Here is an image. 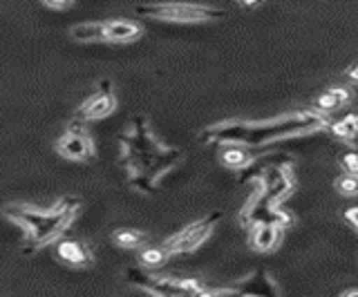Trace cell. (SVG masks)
Wrapping results in <instances>:
<instances>
[{
  "instance_id": "1",
  "label": "cell",
  "mask_w": 358,
  "mask_h": 297,
  "mask_svg": "<svg viewBox=\"0 0 358 297\" xmlns=\"http://www.w3.org/2000/svg\"><path fill=\"white\" fill-rule=\"evenodd\" d=\"M182 157V150L166 148L155 141L143 116L134 119L130 130L121 135V163L128 170L130 183L139 192H155L157 181L173 170Z\"/></svg>"
},
{
  "instance_id": "2",
  "label": "cell",
  "mask_w": 358,
  "mask_h": 297,
  "mask_svg": "<svg viewBox=\"0 0 358 297\" xmlns=\"http://www.w3.org/2000/svg\"><path fill=\"white\" fill-rule=\"evenodd\" d=\"M324 125L320 114H289L264 123H246V121H227V123L210 125L201 132L204 143H242L246 148L264 146L268 141L287 139L296 135H309Z\"/></svg>"
},
{
  "instance_id": "3",
  "label": "cell",
  "mask_w": 358,
  "mask_h": 297,
  "mask_svg": "<svg viewBox=\"0 0 358 297\" xmlns=\"http://www.w3.org/2000/svg\"><path fill=\"white\" fill-rule=\"evenodd\" d=\"M78 211H81V199L78 197H63L50 211H41L34 206H22V204H11L3 208V215L25 230V246L22 252L25 255H34L36 250L45 248L48 244H54L56 239L67 228L72 226Z\"/></svg>"
},
{
  "instance_id": "4",
  "label": "cell",
  "mask_w": 358,
  "mask_h": 297,
  "mask_svg": "<svg viewBox=\"0 0 358 297\" xmlns=\"http://www.w3.org/2000/svg\"><path fill=\"white\" fill-rule=\"evenodd\" d=\"M134 12L155 20H168V23H215L224 18L220 9L195 3H145L137 5Z\"/></svg>"
},
{
  "instance_id": "5",
  "label": "cell",
  "mask_w": 358,
  "mask_h": 297,
  "mask_svg": "<svg viewBox=\"0 0 358 297\" xmlns=\"http://www.w3.org/2000/svg\"><path fill=\"white\" fill-rule=\"evenodd\" d=\"M123 277L128 284L137 286V289L164 295V297H184V295H201L204 286L197 280H175V277H155V275L145 273L143 266H130L123 271Z\"/></svg>"
},
{
  "instance_id": "6",
  "label": "cell",
  "mask_w": 358,
  "mask_h": 297,
  "mask_svg": "<svg viewBox=\"0 0 358 297\" xmlns=\"http://www.w3.org/2000/svg\"><path fill=\"white\" fill-rule=\"evenodd\" d=\"M220 219H222V213H210L204 219H197V222H193L190 226L182 228L173 237H168L164 241V248L171 252V255H182V252L197 250L210 237L213 228L217 226Z\"/></svg>"
},
{
  "instance_id": "7",
  "label": "cell",
  "mask_w": 358,
  "mask_h": 297,
  "mask_svg": "<svg viewBox=\"0 0 358 297\" xmlns=\"http://www.w3.org/2000/svg\"><path fill=\"white\" fill-rule=\"evenodd\" d=\"M56 152L63 159L70 161H90L94 159V141L87 135L85 123L78 119H72L65 135L56 141Z\"/></svg>"
},
{
  "instance_id": "8",
  "label": "cell",
  "mask_w": 358,
  "mask_h": 297,
  "mask_svg": "<svg viewBox=\"0 0 358 297\" xmlns=\"http://www.w3.org/2000/svg\"><path fill=\"white\" fill-rule=\"evenodd\" d=\"M115 109H117V96L112 92V83L103 79V81H99L96 92L92 96H87L81 103V107L74 112V119L87 123V121H99V119L110 116Z\"/></svg>"
},
{
  "instance_id": "9",
  "label": "cell",
  "mask_w": 358,
  "mask_h": 297,
  "mask_svg": "<svg viewBox=\"0 0 358 297\" xmlns=\"http://www.w3.org/2000/svg\"><path fill=\"white\" fill-rule=\"evenodd\" d=\"M56 257L72 268H87L94 264V255L85 241L78 239H56Z\"/></svg>"
},
{
  "instance_id": "10",
  "label": "cell",
  "mask_w": 358,
  "mask_h": 297,
  "mask_svg": "<svg viewBox=\"0 0 358 297\" xmlns=\"http://www.w3.org/2000/svg\"><path fill=\"white\" fill-rule=\"evenodd\" d=\"M235 295H278V286L268 280L266 271L257 268L249 277H244L240 284L233 286Z\"/></svg>"
},
{
  "instance_id": "11",
  "label": "cell",
  "mask_w": 358,
  "mask_h": 297,
  "mask_svg": "<svg viewBox=\"0 0 358 297\" xmlns=\"http://www.w3.org/2000/svg\"><path fill=\"white\" fill-rule=\"evenodd\" d=\"M143 34V27L128 18L106 20V36L110 43H132Z\"/></svg>"
},
{
  "instance_id": "12",
  "label": "cell",
  "mask_w": 358,
  "mask_h": 297,
  "mask_svg": "<svg viewBox=\"0 0 358 297\" xmlns=\"http://www.w3.org/2000/svg\"><path fill=\"white\" fill-rule=\"evenodd\" d=\"M280 228L275 222H257L253 224V233H251V248L257 252H268L278 246L280 241Z\"/></svg>"
},
{
  "instance_id": "13",
  "label": "cell",
  "mask_w": 358,
  "mask_h": 297,
  "mask_svg": "<svg viewBox=\"0 0 358 297\" xmlns=\"http://www.w3.org/2000/svg\"><path fill=\"white\" fill-rule=\"evenodd\" d=\"M224 146L227 148L222 150L220 159L229 170H244L255 159V155H251L242 143H224Z\"/></svg>"
},
{
  "instance_id": "14",
  "label": "cell",
  "mask_w": 358,
  "mask_h": 297,
  "mask_svg": "<svg viewBox=\"0 0 358 297\" xmlns=\"http://www.w3.org/2000/svg\"><path fill=\"white\" fill-rule=\"evenodd\" d=\"M350 98H352V94L347 92L345 87H331V90H327L324 94H320L313 105H316L318 112H322V114H331V112H336V109H341L343 105L350 103Z\"/></svg>"
},
{
  "instance_id": "15",
  "label": "cell",
  "mask_w": 358,
  "mask_h": 297,
  "mask_svg": "<svg viewBox=\"0 0 358 297\" xmlns=\"http://www.w3.org/2000/svg\"><path fill=\"white\" fill-rule=\"evenodd\" d=\"M70 38L76 43H101L108 40L106 23H78L70 27Z\"/></svg>"
},
{
  "instance_id": "16",
  "label": "cell",
  "mask_w": 358,
  "mask_h": 297,
  "mask_svg": "<svg viewBox=\"0 0 358 297\" xmlns=\"http://www.w3.org/2000/svg\"><path fill=\"white\" fill-rule=\"evenodd\" d=\"M112 241H115L119 248H126V250L141 248V244H145V233L137 228H119L112 233Z\"/></svg>"
},
{
  "instance_id": "17",
  "label": "cell",
  "mask_w": 358,
  "mask_h": 297,
  "mask_svg": "<svg viewBox=\"0 0 358 297\" xmlns=\"http://www.w3.org/2000/svg\"><path fill=\"white\" fill-rule=\"evenodd\" d=\"M168 257H171V252H168L164 246H145L139 250V266H143L145 271L148 268H159L164 266V264L168 261Z\"/></svg>"
},
{
  "instance_id": "18",
  "label": "cell",
  "mask_w": 358,
  "mask_h": 297,
  "mask_svg": "<svg viewBox=\"0 0 358 297\" xmlns=\"http://www.w3.org/2000/svg\"><path fill=\"white\" fill-rule=\"evenodd\" d=\"M336 190H338L343 197H356L358 195V174L347 172L343 177L336 179Z\"/></svg>"
},
{
  "instance_id": "19",
  "label": "cell",
  "mask_w": 358,
  "mask_h": 297,
  "mask_svg": "<svg viewBox=\"0 0 358 297\" xmlns=\"http://www.w3.org/2000/svg\"><path fill=\"white\" fill-rule=\"evenodd\" d=\"M331 132L336 137H341V139H347V141H354L356 137H358V130H356V121H354V116H347V119H343V121H338L334 128H331Z\"/></svg>"
},
{
  "instance_id": "20",
  "label": "cell",
  "mask_w": 358,
  "mask_h": 297,
  "mask_svg": "<svg viewBox=\"0 0 358 297\" xmlns=\"http://www.w3.org/2000/svg\"><path fill=\"white\" fill-rule=\"evenodd\" d=\"M341 163L347 172L358 174V152H345V155L341 157Z\"/></svg>"
},
{
  "instance_id": "21",
  "label": "cell",
  "mask_w": 358,
  "mask_h": 297,
  "mask_svg": "<svg viewBox=\"0 0 358 297\" xmlns=\"http://www.w3.org/2000/svg\"><path fill=\"white\" fill-rule=\"evenodd\" d=\"M41 3L50 9H56V12H65V9H70L74 5V0H41Z\"/></svg>"
},
{
  "instance_id": "22",
  "label": "cell",
  "mask_w": 358,
  "mask_h": 297,
  "mask_svg": "<svg viewBox=\"0 0 358 297\" xmlns=\"http://www.w3.org/2000/svg\"><path fill=\"white\" fill-rule=\"evenodd\" d=\"M345 217H347V222H350L354 228H358V208H350Z\"/></svg>"
},
{
  "instance_id": "23",
  "label": "cell",
  "mask_w": 358,
  "mask_h": 297,
  "mask_svg": "<svg viewBox=\"0 0 358 297\" xmlns=\"http://www.w3.org/2000/svg\"><path fill=\"white\" fill-rule=\"evenodd\" d=\"M347 76H350L352 81H356V83H358V65H354V68H352L350 72H347Z\"/></svg>"
},
{
  "instance_id": "24",
  "label": "cell",
  "mask_w": 358,
  "mask_h": 297,
  "mask_svg": "<svg viewBox=\"0 0 358 297\" xmlns=\"http://www.w3.org/2000/svg\"><path fill=\"white\" fill-rule=\"evenodd\" d=\"M238 3H242V5H246V7H253V5H257V3H262V0H238Z\"/></svg>"
},
{
  "instance_id": "25",
  "label": "cell",
  "mask_w": 358,
  "mask_h": 297,
  "mask_svg": "<svg viewBox=\"0 0 358 297\" xmlns=\"http://www.w3.org/2000/svg\"><path fill=\"white\" fill-rule=\"evenodd\" d=\"M345 295H358V289H356V291H347Z\"/></svg>"
},
{
  "instance_id": "26",
  "label": "cell",
  "mask_w": 358,
  "mask_h": 297,
  "mask_svg": "<svg viewBox=\"0 0 358 297\" xmlns=\"http://www.w3.org/2000/svg\"><path fill=\"white\" fill-rule=\"evenodd\" d=\"M354 121H356V130H358V116H354Z\"/></svg>"
}]
</instances>
